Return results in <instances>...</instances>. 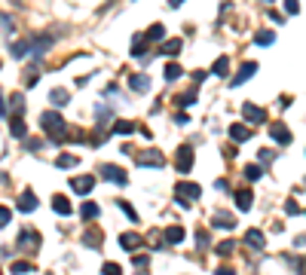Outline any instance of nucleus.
I'll use <instances>...</instances> for the list:
<instances>
[{
	"instance_id": "4be33fe9",
	"label": "nucleus",
	"mask_w": 306,
	"mask_h": 275,
	"mask_svg": "<svg viewBox=\"0 0 306 275\" xmlns=\"http://www.w3.org/2000/svg\"><path fill=\"white\" fill-rule=\"evenodd\" d=\"M28 49H31V40H15L9 52H12V58H25V55H28Z\"/></svg>"
},
{
	"instance_id": "0eeeda50",
	"label": "nucleus",
	"mask_w": 306,
	"mask_h": 275,
	"mask_svg": "<svg viewBox=\"0 0 306 275\" xmlns=\"http://www.w3.org/2000/svg\"><path fill=\"white\" fill-rule=\"evenodd\" d=\"M270 135H273V141L282 144V147L291 144V132H288V126H282V122H270Z\"/></svg>"
},
{
	"instance_id": "5701e85b",
	"label": "nucleus",
	"mask_w": 306,
	"mask_h": 275,
	"mask_svg": "<svg viewBox=\"0 0 306 275\" xmlns=\"http://www.w3.org/2000/svg\"><path fill=\"white\" fill-rule=\"evenodd\" d=\"M162 239H166L169 245H178V242H184V230H181V227H169Z\"/></svg>"
},
{
	"instance_id": "c9c22d12",
	"label": "nucleus",
	"mask_w": 306,
	"mask_h": 275,
	"mask_svg": "<svg viewBox=\"0 0 306 275\" xmlns=\"http://www.w3.org/2000/svg\"><path fill=\"white\" fill-rule=\"evenodd\" d=\"M245 178H248V181H261V178H264V165H248V168H245Z\"/></svg>"
},
{
	"instance_id": "7ed1b4c3",
	"label": "nucleus",
	"mask_w": 306,
	"mask_h": 275,
	"mask_svg": "<svg viewBox=\"0 0 306 275\" xmlns=\"http://www.w3.org/2000/svg\"><path fill=\"white\" fill-rule=\"evenodd\" d=\"M175 196H178V202H181V205H190L193 199H199V196H202V187H199V184H193V181H181V184L175 187Z\"/></svg>"
},
{
	"instance_id": "37998d69",
	"label": "nucleus",
	"mask_w": 306,
	"mask_h": 275,
	"mask_svg": "<svg viewBox=\"0 0 306 275\" xmlns=\"http://www.w3.org/2000/svg\"><path fill=\"white\" fill-rule=\"evenodd\" d=\"M297 211H300V205H297L294 199H288V202H285V214H297Z\"/></svg>"
},
{
	"instance_id": "4468645a",
	"label": "nucleus",
	"mask_w": 306,
	"mask_h": 275,
	"mask_svg": "<svg viewBox=\"0 0 306 275\" xmlns=\"http://www.w3.org/2000/svg\"><path fill=\"white\" fill-rule=\"evenodd\" d=\"M245 242H248V248H254V251L267 248V236H264L261 230H248V233H245Z\"/></svg>"
},
{
	"instance_id": "f3484780",
	"label": "nucleus",
	"mask_w": 306,
	"mask_h": 275,
	"mask_svg": "<svg viewBox=\"0 0 306 275\" xmlns=\"http://www.w3.org/2000/svg\"><path fill=\"white\" fill-rule=\"evenodd\" d=\"M34 208H37V199H34V193H28V190H25V193L18 196V211H25V214H31Z\"/></svg>"
},
{
	"instance_id": "09e8293b",
	"label": "nucleus",
	"mask_w": 306,
	"mask_h": 275,
	"mask_svg": "<svg viewBox=\"0 0 306 275\" xmlns=\"http://www.w3.org/2000/svg\"><path fill=\"white\" fill-rule=\"evenodd\" d=\"M40 147H43V144H40V141H28V150H31V153H37V150H40Z\"/></svg>"
},
{
	"instance_id": "a18cd8bd",
	"label": "nucleus",
	"mask_w": 306,
	"mask_h": 275,
	"mask_svg": "<svg viewBox=\"0 0 306 275\" xmlns=\"http://www.w3.org/2000/svg\"><path fill=\"white\" fill-rule=\"evenodd\" d=\"M101 272H107V275H120V266H116V263H104V266H101Z\"/></svg>"
},
{
	"instance_id": "2eb2a0df",
	"label": "nucleus",
	"mask_w": 306,
	"mask_h": 275,
	"mask_svg": "<svg viewBox=\"0 0 306 275\" xmlns=\"http://www.w3.org/2000/svg\"><path fill=\"white\" fill-rule=\"evenodd\" d=\"M9 135H12V138H25V135H28V126H25V119H21L18 113L9 119Z\"/></svg>"
},
{
	"instance_id": "393cba45",
	"label": "nucleus",
	"mask_w": 306,
	"mask_h": 275,
	"mask_svg": "<svg viewBox=\"0 0 306 275\" xmlns=\"http://www.w3.org/2000/svg\"><path fill=\"white\" fill-rule=\"evenodd\" d=\"M227 70H230V58H227V55H221V58L215 61L211 73H215V77H227Z\"/></svg>"
},
{
	"instance_id": "423d86ee",
	"label": "nucleus",
	"mask_w": 306,
	"mask_h": 275,
	"mask_svg": "<svg viewBox=\"0 0 306 275\" xmlns=\"http://www.w3.org/2000/svg\"><path fill=\"white\" fill-rule=\"evenodd\" d=\"M175 165H178L181 174H187V171L193 168V147H181L178 156H175Z\"/></svg>"
},
{
	"instance_id": "a211bd4d",
	"label": "nucleus",
	"mask_w": 306,
	"mask_h": 275,
	"mask_svg": "<svg viewBox=\"0 0 306 275\" xmlns=\"http://www.w3.org/2000/svg\"><path fill=\"white\" fill-rule=\"evenodd\" d=\"M49 101H52L55 107H64V104L70 101V92H67V89H52V92H49Z\"/></svg>"
},
{
	"instance_id": "7c9ffc66",
	"label": "nucleus",
	"mask_w": 306,
	"mask_h": 275,
	"mask_svg": "<svg viewBox=\"0 0 306 275\" xmlns=\"http://www.w3.org/2000/svg\"><path fill=\"white\" fill-rule=\"evenodd\" d=\"M77 162H80V159H77L74 153H61V156L55 159V165H58V168H74Z\"/></svg>"
},
{
	"instance_id": "f704fd0d",
	"label": "nucleus",
	"mask_w": 306,
	"mask_h": 275,
	"mask_svg": "<svg viewBox=\"0 0 306 275\" xmlns=\"http://www.w3.org/2000/svg\"><path fill=\"white\" fill-rule=\"evenodd\" d=\"M181 73H184V70H181V64H175V61H172V64H166V80H169V83H175Z\"/></svg>"
},
{
	"instance_id": "58836bf2",
	"label": "nucleus",
	"mask_w": 306,
	"mask_h": 275,
	"mask_svg": "<svg viewBox=\"0 0 306 275\" xmlns=\"http://www.w3.org/2000/svg\"><path fill=\"white\" fill-rule=\"evenodd\" d=\"M132 266H135V269H147V266H150V257H147V254H138V257L132 254Z\"/></svg>"
},
{
	"instance_id": "f257e3e1",
	"label": "nucleus",
	"mask_w": 306,
	"mask_h": 275,
	"mask_svg": "<svg viewBox=\"0 0 306 275\" xmlns=\"http://www.w3.org/2000/svg\"><path fill=\"white\" fill-rule=\"evenodd\" d=\"M40 126H43V132L49 135V141H52V144H61V141H67V122L61 119V113H55V110H46V113L40 116Z\"/></svg>"
},
{
	"instance_id": "20e7f679",
	"label": "nucleus",
	"mask_w": 306,
	"mask_h": 275,
	"mask_svg": "<svg viewBox=\"0 0 306 275\" xmlns=\"http://www.w3.org/2000/svg\"><path fill=\"white\" fill-rule=\"evenodd\" d=\"M40 242H43V239H40V233H37V230H21V233H18V239H15V248H18V251H37V248H40Z\"/></svg>"
},
{
	"instance_id": "ea45409f",
	"label": "nucleus",
	"mask_w": 306,
	"mask_h": 275,
	"mask_svg": "<svg viewBox=\"0 0 306 275\" xmlns=\"http://www.w3.org/2000/svg\"><path fill=\"white\" fill-rule=\"evenodd\" d=\"M257 159L267 165V162H273V159H276V150H257Z\"/></svg>"
},
{
	"instance_id": "c756f323",
	"label": "nucleus",
	"mask_w": 306,
	"mask_h": 275,
	"mask_svg": "<svg viewBox=\"0 0 306 275\" xmlns=\"http://www.w3.org/2000/svg\"><path fill=\"white\" fill-rule=\"evenodd\" d=\"M9 107H12V113H18V116H21V113H25V95H18V92H15V95H9Z\"/></svg>"
},
{
	"instance_id": "dca6fc26",
	"label": "nucleus",
	"mask_w": 306,
	"mask_h": 275,
	"mask_svg": "<svg viewBox=\"0 0 306 275\" xmlns=\"http://www.w3.org/2000/svg\"><path fill=\"white\" fill-rule=\"evenodd\" d=\"M230 138H233L236 144H245V141L251 138V129H248V126H230Z\"/></svg>"
},
{
	"instance_id": "49530a36",
	"label": "nucleus",
	"mask_w": 306,
	"mask_h": 275,
	"mask_svg": "<svg viewBox=\"0 0 306 275\" xmlns=\"http://www.w3.org/2000/svg\"><path fill=\"white\" fill-rule=\"evenodd\" d=\"M196 245L205 251V245H208V242H205V230H199V233H196Z\"/></svg>"
},
{
	"instance_id": "8fccbe9b",
	"label": "nucleus",
	"mask_w": 306,
	"mask_h": 275,
	"mask_svg": "<svg viewBox=\"0 0 306 275\" xmlns=\"http://www.w3.org/2000/svg\"><path fill=\"white\" fill-rule=\"evenodd\" d=\"M169 6H172V9H178V6H184V0H169Z\"/></svg>"
},
{
	"instance_id": "9d476101",
	"label": "nucleus",
	"mask_w": 306,
	"mask_h": 275,
	"mask_svg": "<svg viewBox=\"0 0 306 275\" xmlns=\"http://www.w3.org/2000/svg\"><path fill=\"white\" fill-rule=\"evenodd\" d=\"M120 245H123V251H129V254H135L141 245H144V239L138 236V233H123L120 236Z\"/></svg>"
},
{
	"instance_id": "3c124183",
	"label": "nucleus",
	"mask_w": 306,
	"mask_h": 275,
	"mask_svg": "<svg viewBox=\"0 0 306 275\" xmlns=\"http://www.w3.org/2000/svg\"><path fill=\"white\" fill-rule=\"evenodd\" d=\"M3 113H6V107H3V98H0V116H3Z\"/></svg>"
},
{
	"instance_id": "c85d7f7f",
	"label": "nucleus",
	"mask_w": 306,
	"mask_h": 275,
	"mask_svg": "<svg viewBox=\"0 0 306 275\" xmlns=\"http://www.w3.org/2000/svg\"><path fill=\"white\" fill-rule=\"evenodd\" d=\"M175 101H178V107H190V104H196V89H190V92H181Z\"/></svg>"
},
{
	"instance_id": "bb28decb",
	"label": "nucleus",
	"mask_w": 306,
	"mask_h": 275,
	"mask_svg": "<svg viewBox=\"0 0 306 275\" xmlns=\"http://www.w3.org/2000/svg\"><path fill=\"white\" fill-rule=\"evenodd\" d=\"M254 43H257V46H270V43H276V34H273V31H257V34H254Z\"/></svg>"
},
{
	"instance_id": "c03bdc74",
	"label": "nucleus",
	"mask_w": 306,
	"mask_h": 275,
	"mask_svg": "<svg viewBox=\"0 0 306 275\" xmlns=\"http://www.w3.org/2000/svg\"><path fill=\"white\" fill-rule=\"evenodd\" d=\"M285 9L294 15V12H300V0H285Z\"/></svg>"
},
{
	"instance_id": "cd10ccee",
	"label": "nucleus",
	"mask_w": 306,
	"mask_h": 275,
	"mask_svg": "<svg viewBox=\"0 0 306 275\" xmlns=\"http://www.w3.org/2000/svg\"><path fill=\"white\" fill-rule=\"evenodd\" d=\"M181 46H184V40H169V43H162V55H178L181 52Z\"/></svg>"
},
{
	"instance_id": "de8ad7c7",
	"label": "nucleus",
	"mask_w": 306,
	"mask_h": 275,
	"mask_svg": "<svg viewBox=\"0 0 306 275\" xmlns=\"http://www.w3.org/2000/svg\"><path fill=\"white\" fill-rule=\"evenodd\" d=\"M175 122H178V126H187L190 119H187V113H178V116H175Z\"/></svg>"
},
{
	"instance_id": "a878e982",
	"label": "nucleus",
	"mask_w": 306,
	"mask_h": 275,
	"mask_svg": "<svg viewBox=\"0 0 306 275\" xmlns=\"http://www.w3.org/2000/svg\"><path fill=\"white\" fill-rule=\"evenodd\" d=\"M83 242H86V245H89V248H92V251H95V248H98V245H101V233H98V230H95V227H92V230H89V233H83Z\"/></svg>"
},
{
	"instance_id": "f03ea898",
	"label": "nucleus",
	"mask_w": 306,
	"mask_h": 275,
	"mask_svg": "<svg viewBox=\"0 0 306 275\" xmlns=\"http://www.w3.org/2000/svg\"><path fill=\"white\" fill-rule=\"evenodd\" d=\"M132 159H135V165H141V168H162V165H166V156H162V150H153V147L132 153Z\"/></svg>"
},
{
	"instance_id": "4c0bfd02",
	"label": "nucleus",
	"mask_w": 306,
	"mask_h": 275,
	"mask_svg": "<svg viewBox=\"0 0 306 275\" xmlns=\"http://www.w3.org/2000/svg\"><path fill=\"white\" fill-rule=\"evenodd\" d=\"M37 80H40V70H37V67H28V73H25V86L31 89V86H37Z\"/></svg>"
},
{
	"instance_id": "1a4fd4ad",
	"label": "nucleus",
	"mask_w": 306,
	"mask_h": 275,
	"mask_svg": "<svg viewBox=\"0 0 306 275\" xmlns=\"http://www.w3.org/2000/svg\"><path fill=\"white\" fill-rule=\"evenodd\" d=\"M242 116L248 122H267V110L257 107V104H242Z\"/></svg>"
},
{
	"instance_id": "79ce46f5",
	"label": "nucleus",
	"mask_w": 306,
	"mask_h": 275,
	"mask_svg": "<svg viewBox=\"0 0 306 275\" xmlns=\"http://www.w3.org/2000/svg\"><path fill=\"white\" fill-rule=\"evenodd\" d=\"M9 220H12V211H9V208H3V205H0V227H6V223H9Z\"/></svg>"
},
{
	"instance_id": "39448f33",
	"label": "nucleus",
	"mask_w": 306,
	"mask_h": 275,
	"mask_svg": "<svg viewBox=\"0 0 306 275\" xmlns=\"http://www.w3.org/2000/svg\"><path fill=\"white\" fill-rule=\"evenodd\" d=\"M101 174H104V181H113V184H120V187L129 184V174H126L120 165H101Z\"/></svg>"
},
{
	"instance_id": "e433bc0d",
	"label": "nucleus",
	"mask_w": 306,
	"mask_h": 275,
	"mask_svg": "<svg viewBox=\"0 0 306 275\" xmlns=\"http://www.w3.org/2000/svg\"><path fill=\"white\" fill-rule=\"evenodd\" d=\"M233 251H236V242H233V239H227V242L218 245V254H221V257H230Z\"/></svg>"
},
{
	"instance_id": "ddd939ff",
	"label": "nucleus",
	"mask_w": 306,
	"mask_h": 275,
	"mask_svg": "<svg viewBox=\"0 0 306 275\" xmlns=\"http://www.w3.org/2000/svg\"><path fill=\"white\" fill-rule=\"evenodd\" d=\"M211 223H215L218 230H236V217H233L230 211H215Z\"/></svg>"
},
{
	"instance_id": "b1692460",
	"label": "nucleus",
	"mask_w": 306,
	"mask_h": 275,
	"mask_svg": "<svg viewBox=\"0 0 306 275\" xmlns=\"http://www.w3.org/2000/svg\"><path fill=\"white\" fill-rule=\"evenodd\" d=\"M144 37H147V43H156V40H162V37H166V24H150V31H147Z\"/></svg>"
},
{
	"instance_id": "6e6552de",
	"label": "nucleus",
	"mask_w": 306,
	"mask_h": 275,
	"mask_svg": "<svg viewBox=\"0 0 306 275\" xmlns=\"http://www.w3.org/2000/svg\"><path fill=\"white\" fill-rule=\"evenodd\" d=\"M254 73H257V61H245V64L239 67V73L233 77V86H242V83H248Z\"/></svg>"
},
{
	"instance_id": "f8f14e48",
	"label": "nucleus",
	"mask_w": 306,
	"mask_h": 275,
	"mask_svg": "<svg viewBox=\"0 0 306 275\" xmlns=\"http://www.w3.org/2000/svg\"><path fill=\"white\" fill-rule=\"evenodd\" d=\"M92 187H95V178H92V174H86V178H74V181H70V190L80 193V196L92 193Z\"/></svg>"
},
{
	"instance_id": "473e14b6",
	"label": "nucleus",
	"mask_w": 306,
	"mask_h": 275,
	"mask_svg": "<svg viewBox=\"0 0 306 275\" xmlns=\"http://www.w3.org/2000/svg\"><path fill=\"white\" fill-rule=\"evenodd\" d=\"M12 272L28 275V272H37V266H34V263H28V260H15V263H12Z\"/></svg>"
},
{
	"instance_id": "aec40b11",
	"label": "nucleus",
	"mask_w": 306,
	"mask_h": 275,
	"mask_svg": "<svg viewBox=\"0 0 306 275\" xmlns=\"http://www.w3.org/2000/svg\"><path fill=\"white\" fill-rule=\"evenodd\" d=\"M52 211H55V214H61V217H67L74 208H70V202H67L64 196H55V199H52Z\"/></svg>"
},
{
	"instance_id": "a19ab883",
	"label": "nucleus",
	"mask_w": 306,
	"mask_h": 275,
	"mask_svg": "<svg viewBox=\"0 0 306 275\" xmlns=\"http://www.w3.org/2000/svg\"><path fill=\"white\" fill-rule=\"evenodd\" d=\"M120 208H123V211L129 214V220H132V223H138V211H135V208H132L129 202H120Z\"/></svg>"
},
{
	"instance_id": "6ab92c4d",
	"label": "nucleus",
	"mask_w": 306,
	"mask_h": 275,
	"mask_svg": "<svg viewBox=\"0 0 306 275\" xmlns=\"http://www.w3.org/2000/svg\"><path fill=\"white\" fill-rule=\"evenodd\" d=\"M251 199H254L251 190H239V193H236V208H239V211H251Z\"/></svg>"
},
{
	"instance_id": "9b49d317",
	"label": "nucleus",
	"mask_w": 306,
	"mask_h": 275,
	"mask_svg": "<svg viewBox=\"0 0 306 275\" xmlns=\"http://www.w3.org/2000/svg\"><path fill=\"white\" fill-rule=\"evenodd\" d=\"M129 89H132V92H141V95L150 92V77H147V73H132V77H129Z\"/></svg>"
},
{
	"instance_id": "72a5a7b5",
	"label": "nucleus",
	"mask_w": 306,
	"mask_h": 275,
	"mask_svg": "<svg viewBox=\"0 0 306 275\" xmlns=\"http://www.w3.org/2000/svg\"><path fill=\"white\" fill-rule=\"evenodd\" d=\"M144 43H147V37H135V40H132V55H135V58H144V55H147V52H144Z\"/></svg>"
},
{
	"instance_id": "2f4dec72",
	"label": "nucleus",
	"mask_w": 306,
	"mask_h": 275,
	"mask_svg": "<svg viewBox=\"0 0 306 275\" xmlns=\"http://www.w3.org/2000/svg\"><path fill=\"white\" fill-rule=\"evenodd\" d=\"M80 214H83V220H95V217H98V205H95V202H83Z\"/></svg>"
},
{
	"instance_id": "412c9836",
	"label": "nucleus",
	"mask_w": 306,
	"mask_h": 275,
	"mask_svg": "<svg viewBox=\"0 0 306 275\" xmlns=\"http://www.w3.org/2000/svg\"><path fill=\"white\" fill-rule=\"evenodd\" d=\"M135 129H138V126H135V122H129V119H116V122H113V129H110V132H113V135H132V132H135Z\"/></svg>"
}]
</instances>
